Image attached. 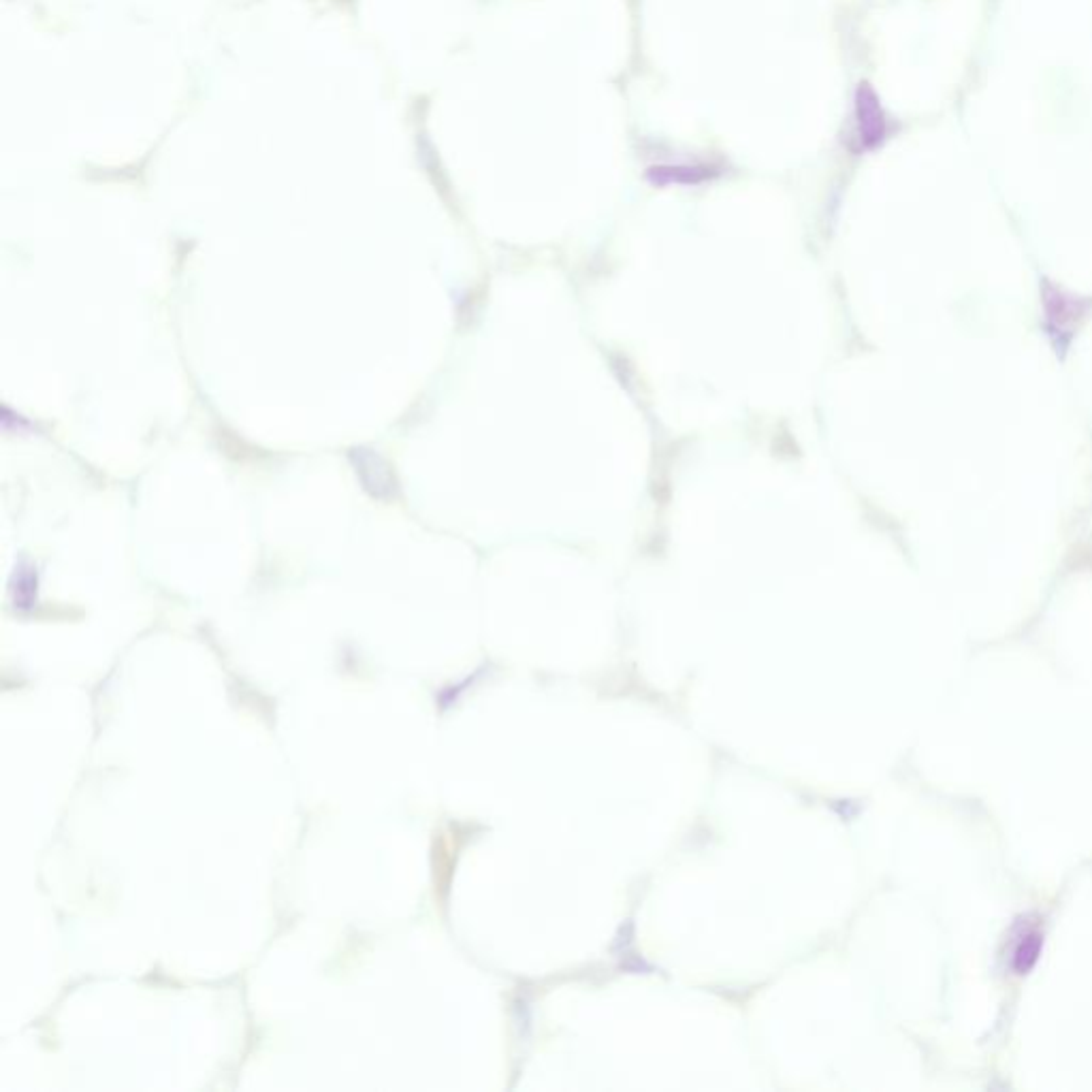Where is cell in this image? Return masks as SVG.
Instances as JSON below:
<instances>
[{
    "label": "cell",
    "mask_w": 1092,
    "mask_h": 1092,
    "mask_svg": "<svg viewBox=\"0 0 1092 1092\" xmlns=\"http://www.w3.org/2000/svg\"><path fill=\"white\" fill-rule=\"evenodd\" d=\"M855 118H857V140L862 148H877L888 134V120L880 105L877 94L862 84L855 92Z\"/></svg>",
    "instance_id": "obj_1"
},
{
    "label": "cell",
    "mask_w": 1092,
    "mask_h": 1092,
    "mask_svg": "<svg viewBox=\"0 0 1092 1092\" xmlns=\"http://www.w3.org/2000/svg\"><path fill=\"white\" fill-rule=\"evenodd\" d=\"M1041 945H1043V934L1039 932L1037 926L1022 928V932L1018 934L1016 947H1013V956H1011L1013 971L1024 975L1035 967L1041 953Z\"/></svg>",
    "instance_id": "obj_2"
}]
</instances>
